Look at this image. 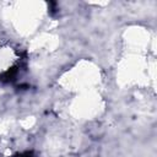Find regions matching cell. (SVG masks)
Returning <instances> with one entry per match:
<instances>
[{"mask_svg": "<svg viewBox=\"0 0 157 157\" xmlns=\"http://www.w3.org/2000/svg\"><path fill=\"white\" fill-rule=\"evenodd\" d=\"M21 54L9 40L0 39V80L12 77L21 65Z\"/></svg>", "mask_w": 157, "mask_h": 157, "instance_id": "6da1fadb", "label": "cell"}]
</instances>
